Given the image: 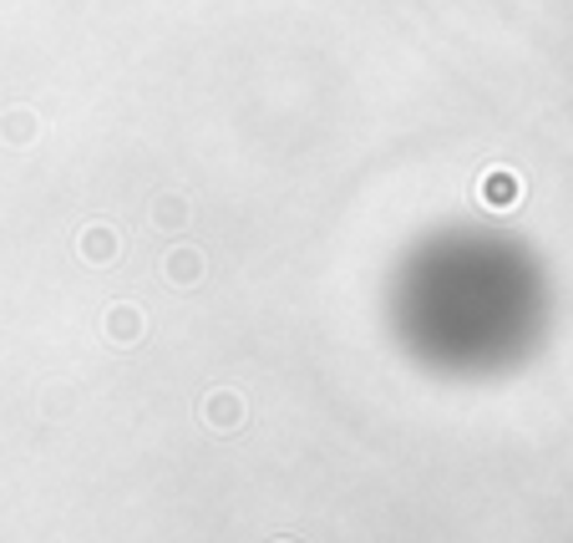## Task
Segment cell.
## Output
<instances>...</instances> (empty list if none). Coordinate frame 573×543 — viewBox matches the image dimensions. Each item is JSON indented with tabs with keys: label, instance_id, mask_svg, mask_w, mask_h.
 <instances>
[{
	"label": "cell",
	"instance_id": "1",
	"mask_svg": "<svg viewBox=\"0 0 573 543\" xmlns=\"http://www.w3.org/2000/svg\"><path fill=\"white\" fill-rule=\"evenodd\" d=\"M391 336L437 376H502L538 350L553 315L549 275L523 239L452 224L417 239L386 290Z\"/></svg>",
	"mask_w": 573,
	"mask_h": 543
}]
</instances>
